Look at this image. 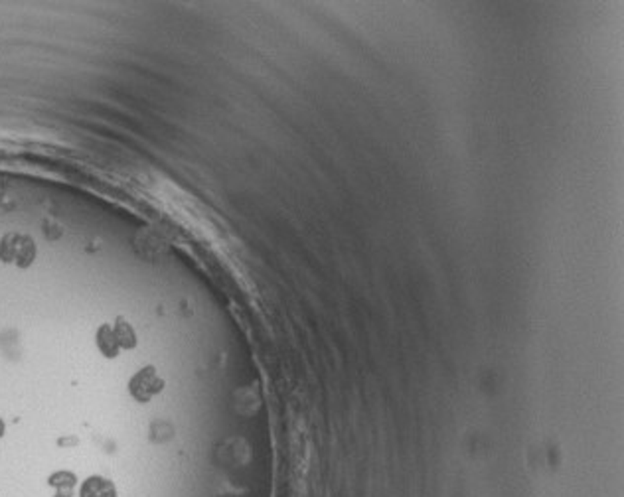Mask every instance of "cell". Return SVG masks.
Masks as SVG:
<instances>
[{"label":"cell","instance_id":"277c9868","mask_svg":"<svg viewBox=\"0 0 624 497\" xmlns=\"http://www.w3.org/2000/svg\"><path fill=\"white\" fill-rule=\"evenodd\" d=\"M97 346L99 349L103 351L107 358H113L119 353V344H117L115 339V334H113V326L111 324H105L99 328V332H97Z\"/></svg>","mask_w":624,"mask_h":497},{"label":"cell","instance_id":"3957f363","mask_svg":"<svg viewBox=\"0 0 624 497\" xmlns=\"http://www.w3.org/2000/svg\"><path fill=\"white\" fill-rule=\"evenodd\" d=\"M113 334H115L117 344L121 349H131V347L137 346V334H135L133 326L125 322L123 318H119L113 324Z\"/></svg>","mask_w":624,"mask_h":497},{"label":"cell","instance_id":"7a4b0ae2","mask_svg":"<svg viewBox=\"0 0 624 497\" xmlns=\"http://www.w3.org/2000/svg\"><path fill=\"white\" fill-rule=\"evenodd\" d=\"M115 486L103 477H91L81 487V497H115Z\"/></svg>","mask_w":624,"mask_h":497},{"label":"cell","instance_id":"6da1fadb","mask_svg":"<svg viewBox=\"0 0 624 497\" xmlns=\"http://www.w3.org/2000/svg\"><path fill=\"white\" fill-rule=\"evenodd\" d=\"M131 395L137 399V401H149L154 395L162 391L164 387V381L162 377L152 369V367H147V369L139 371L133 379H131Z\"/></svg>","mask_w":624,"mask_h":497}]
</instances>
